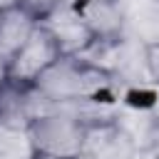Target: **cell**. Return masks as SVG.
Listing matches in <instances>:
<instances>
[{"label":"cell","instance_id":"6da1fadb","mask_svg":"<svg viewBox=\"0 0 159 159\" xmlns=\"http://www.w3.org/2000/svg\"><path fill=\"white\" fill-rule=\"evenodd\" d=\"M30 87L40 99L57 104L87 99L119 104V87L114 80L80 55H60Z\"/></svg>","mask_w":159,"mask_h":159},{"label":"cell","instance_id":"7a4b0ae2","mask_svg":"<svg viewBox=\"0 0 159 159\" xmlns=\"http://www.w3.org/2000/svg\"><path fill=\"white\" fill-rule=\"evenodd\" d=\"M60 57V47L52 40V35L37 22L27 42L20 47V52L12 57V62L5 70V80L20 87H30L55 60Z\"/></svg>","mask_w":159,"mask_h":159},{"label":"cell","instance_id":"3957f363","mask_svg":"<svg viewBox=\"0 0 159 159\" xmlns=\"http://www.w3.org/2000/svg\"><path fill=\"white\" fill-rule=\"evenodd\" d=\"M75 10L94 40H119L127 35L124 0H77Z\"/></svg>","mask_w":159,"mask_h":159},{"label":"cell","instance_id":"277c9868","mask_svg":"<svg viewBox=\"0 0 159 159\" xmlns=\"http://www.w3.org/2000/svg\"><path fill=\"white\" fill-rule=\"evenodd\" d=\"M37 22L52 35V40L60 47V55H82L94 42L92 32L82 22V17L75 10V5L57 7V10L47 12L45 17H40Z\"/></svg>","mask_w":159,"mask_h":159},{"label":"cell","instance_id":"5b68a950","mask_svg":"<svg viewBox=\"0 0 159 159\" xmlns=\"http://www.w3.org/2000/svg\"><path fill=\"white\" fill-rule=\"evenodd\" d=\"M37 27V17L20 2L0 10V67L7 70L12 57L27 42L32 30Z\"/></svg>","mask_w":159,"mask_h":159},{"label":"cell","instance_id":"8992f818","mask_svg":"<svg viewBox=\"0 0 159 159\" xmlns=\"http://www.w3.org/2000/svg\"><path fill=\"white\" fill-rule=\"evenodd\" d=\"M127 35L144 47L159 45V0H134L127 5Z\"/></svg>","mask_w":159,"mask_h":159},{"label":"cell","instance_id":"52a82bcc","mask_svg":"<svg viewBox=\"0 0 159 159\" xmlns=\"http://www.w3.org/2000/svg\"><path fill=\"white\" fill-rule=\"evenodd\" d=\"M0 159H37L27 122L0 117Z\"/></svg>","mask_w":159,"mask_h":159},{"label":"cell","instance_id":"ba28073f","mask_svg":"<svg viewBox=\"0 0 159 159\" xmlns=\"http://www.w3.org/2000/svg\"><path fill=\"white\" fill-rule=\"evenodd\" d=\"M77 0H20V5H25L37 20L45 17L47 12L57 10V7H65V5H75Z\"/></svg>","mask_w":159,"mask_h":159},{"label":"cell","instance_id":"9c48e42d","mask_svg":"<svg viewBox=\"0 0 159 159\" xmlns=\"http://www.w3.org/2000/svg\"><path fill=\"white\" fill-rule=\"evenodd\" d=\"M144 62L152 84H159V45H147L144 47Z\"/></svg>","mask_w":159,"mask_h":159},{"label":"cell","instance_id":"30bf717a","mask_svg":"<svg viewBox=\"0 0 159 159\" xmlns=\"http://www.w3.org/2000/svg\"><path fill=\"white\" fill-rule=\"evenodd\" d=\"M142 149H147L154 159H159V122H154L152 119V124H149V129L144 132V139H142V144H139Z\"/></svg>","mask_w":159,"mask_h":159},{"label":"cell","instance_id":"8fae6325","mask_svg":"<svg viewBox=\"0 0 159 159\" xmlns=\"http://www.w3.org/2000/svg\"><path fill=\"white\" fill-rule=\"evenodd\" d=\"M149 114H152L154 122H159V84H157V89H154V99H152V104H149Z\"/></svg>","mask_w":159,"mask_h":159},{"label":"cell","instance_id":"7c38bea8","mask_svg":"<svg viewBox=\"0 0 159 159\" xmlns=\"http://www.w3.org/2000/svg\"><path fill=\"white\" fill-rule=\"evenodd\" d=\"M132 159H154V157H152L147 149H142V147H139V149L134 152V157H132Z\"/></svg>","mask_w":159,"mask_h":159},{"label":"cell","instance_id":"4fadbf2b","mask_svg":"<svg viewBox=\"0 0 159 159\" xmlns=\"http://www.w3.org/2000/svg\"><path fill=\"white\" fill-rule=\"evenodd\" d=\"M15 2H20V0H0V10L7 7V5H15Z\"/></svg>","mask_w":159,"mask_h":159},{"label":"cell","instance_id":"5bb4252c","mask_svg":"<svg viewBox=\"0 0 159 159\" xmlns=\"http://www.w3.org/2000/svg\"><path fill=\"white\" fill-rule=\"evenodd\" d=\"M72 159H94V157H92V154H87V152H80V154H77V157H72Z\"/></svg>","mask_w":159,"mask_h":159},{"label":"cell","instance_id":"9a60e30c","mask_svg":"<svg viewBox=\"0 0 159 159\" xmlns=\"http://www.w3.org/2000/svg\"><path fill=\"white\" fill-rule=\"evenodd\" d=\"M2 82H5V70L0 67V87H2Z\"/></svg>","mask_w":159,"mask_h":159}]
</instances>
